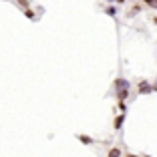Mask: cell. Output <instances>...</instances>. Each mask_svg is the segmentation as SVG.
Wrapping results in <instances>:
<instances>
[{
  "mask_svg": "<svg viewBox=\"0 0 157 157\" xmlns=\"http://www.w3.org/2000/svg\"><path fill=\"white\" fill-rule=\"evenodd\" d=\"M137 93L139 95H151L153 93V83H149L147 78H141L137 83Z\"/></svg>",
  "mask_w": 157,
  "mask_h": 157,
  "instance_id": "cell-1",
  "label": "cell"
},
{
  "mask_svg": "<svg viewBox=\"0 0 157 157\" xmlns=\"http://www.w3.org/2000/svg\"><path fill=\"white\" fill-rule=\"evenodd\" d=\"M129 87H131V83L127 81V78H123V77L115 78V83H113V89H115V91H119V89H129Z\"/></svg>",
  "mask_w": 157,
  "mask_h": 157,
  "instance_id": "cell-2",
  "label": "cell"
},
{
  "mask_svg": "<svg viewBox=\"0 0 157 157\" xmlns=\"http://www.w3.org/2000/svg\"><path fill=\"white\" fill-rule=\"evenodd\" d=\"M129 93H131V87L129 89H119V91H115L117 101H127V99H129Z\"/></svg>",
  "mask_w": 157,
  "mask_h": 157,
  "instance_id": "cell-3",
  "label": "cell"
},
{
  "mask_svg": "<svg viewBox=\"0 0 157 157\" xmlns=\"http://www.w3.org/2000/svg\"><path fill=\"white\" fill-rule=\"evenodd\" d=\"M123 123H125V115H123V113H119V115L115 117V121H113V127H115V131H121Z\"/></svg>",
  "mask_w": 157,
  "mask_h": 157,
  "instance_id": "cell-4",
  "label": "cell"
},
{
  "mask_svg": "<svg viewBox=\"0 0 157 157\" xmlns=\"http://www.w3.org/2000/svg\"><path fill=\"white\" fill-rule=\"evenodd\" d=\"M107 157H123V149L121 147H111L107 151Z\"/></svg>",
  "mask_w": 157,
  "mask_h": 157,
  "instance_id": "cell-5",
  "label": "cell"
},
{
  "mask_svg": "<svg viewBox=\"0 0 157 157\" xmlns=\"http://www.w3.org/2000/svg\"><path fill=\"white\" fill-rule=\"evenodd\" d=\"M141 10H143V4H135L133 8L129 10V16H135V14H139V12H141Z\"/></svg>",
  "mask_w": 157,
  "mask_h": 157,
  "instance_id": "cell-6",
  "label": "cell"
},
{
  "mask_svg": "<svg viewBox=\"0 0 157 157\" xmlns=\"http://www.w3.org/2000/svg\"><path fill=\"white\" fill-rule=\"evenodd\" d=\"M143 4L149 6V8H155L157 10V0H143Z\"/></svg>",
  "mask_w": 157,
  "mask_h": 157,
  "instance_id": "cell-7",
  "label": "cell"
},
{
  "mask_svg": "<svg viewBox=\"0 0 157 157\" xmlns=\"http://www.w3.org/2000/svg\"><path fill=\"white\" fill-rule=\"evenodd\" d=\"M105 12L109 14V16H115V14H117V6H107Z\"/></svg>",
  "mask_w": 157,
  "mask_h": 157,
  "instance_id": "cell-8",
  "label": "cell"
},
{
  "mask_svg": "<svg viewBox=\"0 0 157 157\" xmlns=\"http://www.w3.org/2000/svg\"><path fill=\"white\" fill-rule=\"evenodd\" d=\"M117 107H119V111L123 113V115H127V105H125V101H119V103H117Z\"/></svg>",
  "mask_w": 157,
  "mask_h": 157,
  "instance_id": "cell-9",
  "label": "cell"
},
{
  "mask_svg": "<svg viewBox=\"0 0 157 157\" xmlns=\"http://www.w3.org/2000/svg\"><path fill=\"white\" fill-rule=\"evenodd\" d=\"M78 139H81L83 143H87V145H89V143H93V139H91V137H87V135H78Z\"/></svg>",
  "mask_w": 157,
  "mask_h": 157,
  "instance_id": "cell-10",
  "label": "cell"
},
{
  "mask_svg": "<svg viewBox=\"0 0 157 157\" xmlns=\"http://www.w3.org/2000/svg\"><path fill=\"white\" fill-rule=\"evenodd\" d=\"M18 4L22 6V8H26V6H28V0H18Z\"/></svg>",
  "mask_w": 157,
  "mask_h": 157,
  "instance_id": "cell-11",
  "label": "cell"
},
{
  "mask_svg": "<svg viewBox=\"0 0 157 157\" xmlns=\"http://www.w3.org/2000/svg\"><path fill=\"white\" fill-rule=\"evenodd\" d=\"M153 91H157V77H155V81H153Z\"/></svg>",
  "mask_w": 157,
  "mask_h": 157,
  "instance_id": "cell-12",
  "label": "cell"
},
{
  "mask_svg": "<svg viewBox=\"0 0 157 157\" xmlns=\"http://www.w3.org/2000/svg\"><path fill=\"white\" fill-rule=\"evenodd\" d=\"M151 22H153V24L157 26V16H153V18H151Z\"/></svg>",
  "mask_w": 157,
  "mask_h": 157,
  "instance_id": "cell-13",
  "label": "cell"
},
{
  "mask_svg": "<svg viewBox=\"0 0 157 157\" xmlns=\"http://www.w3.org/2000/svg\"><path fill=\"white\" fill-rule=\"evenodd\" d=\"M115 4H125V0H115Z\"/></svg>",
  "mask_w": 157,
  "mask_h": 157,
  "instance_id": "cell-14",
  "label": "cell"
},
{
  "mask_svg": "<svg viewBox=\"0 0 157 157\" xmlns=\"http://www.w3.org/2000/svg\"><path fill=\"white\" fill-rule=\"evenodd\" d=\"M125 157H139V155H133V153H127V155H125Z\"/></svg>",
  "mask_w": 157,
  "mask_h": 157,
  "instance_id": "cell-15",
  "label": "cell"
},
{
  "mask_svg": "<svg viewBox=\"0 0 157 157\" xmlns=\"http://www.w3.org/2000/svg\"><path fill=\"white\" fill-rule=\"evenodd\" d=\"M107 2H115V0H107Z\"/></svg>",
  "mask_w": 157,
  "mask_h": 157,
  "instance_id": "cell-16",
  "label": "cell"
},
{
  "mask_svg": "<svg viewBox=\"0 0 157 157\" xmlns=\"http://www.w3.org/2000/svg\"><path fill=\"white\" fill-rule=\"evenodd\" d=\"M143 157H151V155H143Z\"/></svg>",
  "mask_w": 157,
  "mask_h": 157,
  "instance_id": "cell-17",
  "label": "cell"
}]
</instances>
